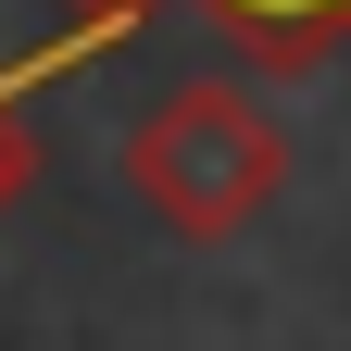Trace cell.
<instances>
[{
  "mask_svg": "<svg viewBox=\"0 0 351 351\" xmlns=\"http://www.w3.org/2000/svg\"><path fill=\"white\" fill-rule=\"evenodd\" d=\"M125 189L151 201V226L176 239H239L276 213L289 189V125L251 101V88H163L138 113V138H125Z\"/></svg>",
  "mask_w": 351,
  "mask_h": 351,
  "instance_id": "1",
  "label": "cell"
},
{
  "mask_svg": "<svg viewBox=\"0 0 351 351\" xmlns=\"http://www.w3.org/2000/svg\"><path fill=\"white\" fill-rule=\"evenodd\" d=\"M189 13H213L263 75H301V63L351 51V0H189Z\"/></svg>",
  "mask_w": 351,
  "mask_h": 351,
  "instance_id": "2",
  "label": "cell"
},
{
  "mask_svg": "<svg viewBox=\"0 0 351 351\" xmlns=\"http://www.w3.org/2000/svg\"><path fill=\"white\" fill-rule=\"evenodd\" d=\"M51 13H63V25H51V51H63V75H75V63L125 51V38H138V25L163 13V0H51Z\"/></svg>",
  "mask_w": 351,
  "mask_h": 351,
  "instance_id": "3",
  "label": "cell"
},
{
  "mask_svg": "<svg viewBox=\"0 0 351 351\" xmlns=\"http://www.w3.org/2000/svg\"><path fill=\"white\" fill-rule=\"evenodd\" d=\"M38 75H63V51H38V63H0V213H13V189L38 176V138H25V88Z\"/></svg>",
  "mask_w": 351,
  "mask_h": 351,
  "instance_id": "4",
  "label": "cell"
}]
</instances>
